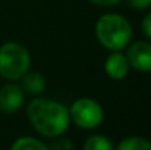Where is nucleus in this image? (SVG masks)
<instances>
[{
  "mask_svg": "<svg viewBox=\"0 0 151 150\" xmlns=\"http://www.w3.org/2000/svg\"><path fill=\"white\" fill-rule=\"evenodd\" d=\"M69 116L70 121L79 128L94 130L103 122L104 110L97 100L90 97H81L70 104Z\"/></svg>",
  "mask_w": 151,
  "mask_h": 150,
  "instance_id": "obj_4",
  "label": "nucleus"
},
{
  "mask_svg": "<svg viewBox=\"0 0 151 150\" xmlns=\"http://www.w3.org/2000/svg\"><path fill=\"white\" fill-rule=\"evenodd\" d=\"M141 30H142V34L151 40V10L144 16L142 22H141Z\"/></svg>",
  "mask_w": 151,
  "mask_h": 150,
  "instance_id": "obj_14",
  "label": "nucleus"
},
{
  "mask_svg": "<svg viewBox=\"0 0 151 150\" xmlns=\"http://www.w3.org/2000/svg\"><path fill=\"white\" fill-rule=\"evenodd\" d=\"M84 150H114V146L110 141V138H107L106 136L94 134L85 140Z\"/></svg>",
  "mask_w": 151,
  "mask_h": 150,
  "instance_id": "obj_11",
  "label": "nucleus"
},
{
  "mask_svg": "<svg viewBox=\"0 0 151 150\" xmlns=\"http://www.w3.org/2000/svg\"><path fill=\"white\" fill-rule=\"evenodd\" d=\"M25 93L16 83H6L0 87V112L6 115L16 113L24 104Z\"/></svg>",
  "mask_w": 151,
  "mask_h": 150,
  "instance_id": "obj_6",
  "label": "nucleus"
},
{
  "mask_svg": "<svg viewBox=\"0 0 151 150\" xmlns=\"http://www.w3.org/2000/svg\"><path fill=\"white\" fill-rule=\"evenodd\" d=\"M10 150H50L47 144H44L41 140L35 138V137H19L13 141V144L10 146Z\"/></svg>",
  "mask_w": 151,
  "mask_h": 150,
  "instance_id": "obj_10",
  "label": "nucleus"
},
{
  "mask_svg": "<svg viewBox=\"0 0 151 150\" xmlns=\"http://www.w3.org/2000/svg\"><path fill=\"white\" fill-rule=\"evenodd\" d=\"M114 150H151V141L139 136H131L123 138Z\"/></svg>",
  "mask_w": 151,
  "mask_h": 150,
  "instance_id": "obj_9",
  "label": "nucleus"
},
{
  "mask_svg": "<svg viewBox=\"0 0 151 150\" xmlns=\"http://www.w3.org/2000/svg\"><path fill=\"white\" fill-rule=\"evenodd\" d=\"M27 116L34 130L49 138L62 136L70 124L69 109L65 104L40 96L28 101Z\"/></svg>",
  "mask_w": 151,
  "mask_h": 150,
  "instance_id": "obj_1",
  "label": "nucleus"
},
{
  "mask_svg": "<svg viewBox=\"0 0 151 150\" xmlns=\"http://www.w3.org/2000/svg\"><path fill=\"white\" fill-rule=\"evenodd\" d=\"M104 71H106L107 77L114 81H120V80L126 78L131 71V65L128 62L126 54L122 50L110 51V54L107 56V59L104 62Z\"/></svg>",
  "mask_w": 151,
  "mask_h": 150,
  "instance_id": "obj_7",
  "label": "nucleus"
},
{
  "mask_svg": "<svg viewBox=\"0 0 151 150\" xmlns=\"http://www.w3.org/2000/svg\"><path fill=\"white\" fill-rule=\"evenodd\" d=\"M96 37L104 49L110 51L123 50L132 40L129 21L119 13H104L96 22Z\"/></svg>",
  "mask_w": 151,
  "mask_h": 150,
  "instance_id": "obj_2",
  "label": "nucleus"
},
{
  "mask_svg": "<svg viewBox=\"0 0 151 150\" xmlns=\"http://www.w3.org/2000/svg\"><path fill=\"white\" fill-rule=\"evenodd\" d=\"M90 1L96 6H100V7H111V6L119 4L122 0H90Z\"/></svg>",
  "mask_w": 151,
  "mask_h": 150,
  "instance_id": "obj_15",
  "label": "nucleus"
},
{
  "mask_svg": "<svg viewBox=\"0 0 151 150\" xmlns=\"http://www.w3.org/2000/svg\"><path fill=\"white\" fill-rule=\"evenodd\" d=\"M31 54L25 46L16 41H6L0 46V77L7 81H18L29 71Z\"/></svg>",
  "mask_w": 151,
  "mask_h": 150,
  "instance_id": "obj_3",
  "label": "nucleus"
},
{
  "mask_svg": "<svg viewBox=\"0 0 151 150\" xmlns=\"http://www.w3.org/2000/svg\"><path fill=\"white\" fill-rule=\"evenodd\" d=\"M126 1L135 10H147L151 7V0H126Z\"/></svg>",
  "mask_w": 151,
  "mask_h": 150,
  "instance_id": "obj_13",
  "label": "nucleus"
},
{
  "mask_svg": "<svg viewBox=\"0 0 151 150\" xmlns=\"http://www.w3.org/2000/svg\"><path fill=\"white\" fill-rule=\"evenodd\" d=\"M49 149L50 150H73V143L69 137H63L62 136H57V137H53V141L49 144Z\"/></svg>",
  "mask_w": 151,
  "mask_h": 150,
  "instance_id": "obj_12",
  "label": "nucleus"
},
{
  "mask_svg": "<svg viewBox=\"0 0 151 150\" xmlns=\"http://www.w3.org/2000/svg\"><path fill=\"white\" fill-rule=\"evenodd\" d=\"M21 88L24 90V93L29 94V96H40L46 91L47 83L43 74L35 72V71H27L22 77H21Z\"/></svg>",
  "mask_w": 151,
  "mask_h": 150,
  "instance_id": "obj_8",
  "label": "nucleus"
},
{
  "mask_svg": "<svg viewBox=\"0 0 151 150\" xmlns=\"http://www.w3.org/2000/svg\"><path fill=\"white\" fill-rule=\"evenodd\" d=\"M126 57L131 69L138 72H151V43L150 41H134L126 47Z\"/></svg>",
  "mask_w": 151,
  "mask_h": 150,
  "instance_id": "obj_5",
  "label": "nucleus"
}]
</instances>
